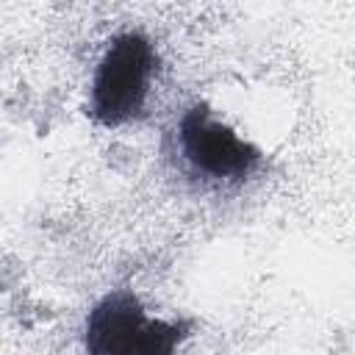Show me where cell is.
<instances>
[{
    "instance_id": "1",
    "label": "cell",
    "mask_w": 355,
    "mask_h": 355,
    "mask_svg": "<svg viewBox=\"0 0 355 355\" xmlns=\"http://www.w3.org/2000/svg\"><path fill=\"white\" fill-rule=\"evenodd\" d=\"M155 72V50L141 33L116 36L97 64L92 80V116L116 128L139 116Z\"/></svg>"
},
{
    "instance_id": "2",
    "label": "cell",
    "mask_w": 355,
    "mask_h": 355,
    "mask_svg": "<svg viewBox=\"0 0 355 355\" xmlns=\"http://www.w3.org/2000/svg\"><path fill=\"white\" fill-rule=\"evenodd\" d=\"M180 336V324L147 319L130 291L108 294L86 324V347L97 355H166Z\"/></svg>"
},
{
    "instance_id": "3",
    "label": "cell",
    "mask_w": 355,
    "mask_h": 355,
    "mask_svg": "<svg viewBox=\"0 0 355 355\" xmlns=\"http://www.w3.org/2000/svg\"><path fill=\"white\" fill-rule=\"evenodd\" d=\"M178 153L197 178L211 183L247 180L261 161V153L250 141L200 105L189 108L178 122Z\"/></svg>"
}]
</instances>
